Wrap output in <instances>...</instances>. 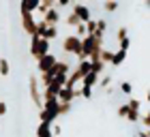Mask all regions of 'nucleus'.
<instances>
[{
    "instance_id": "obj_1",
    "label": "nucleus",
    "mask_w": 150,
    "mask_h": 137,
    "mask_svg": "<svg viewBox=\"0 0 150 137\" xmlns=\"http://www.w3.org/2000/svg\"><path fill=\"white\" fill-rule=\"evenodd\" d=\"M39 116H41V122H47V124H54L60 116H58V99L56 97H47L43 99V105L39 109Z\"/></svg>"
},
{
    "instance_id": "obj_2",
    "label": "nucleus",
    "mask_w": 150,
    "mask_h": 137,
    "mask_svg": "<svg viewBox=\"0 0 150 137\" xmlns=\"http://www.w3.org/2000/svg\"><path fill=\"white\" fill-rule=\"evenodd\" d=\"M30 37H32V41H30V54H32L35 60L50 52V41H47V39L39 37V34H30Z\"/></svg>"
},
{
    "instance_id": "obj_3",
    "label": "nucleus",
    "mask_w": 150,
    "mask_h": 137,
    "mask_svg": "<svg viewBox=\"0 0 150 137\" xmlns=\"http://www.w3.org/2000/svg\"><path fill=\"white\" fill-rule=\"evenodd\" d=\"M28 88H30L32 105H37V107L41 109V105H43V99H41V86H39V79L35 77V75H30V79H28Z\"/></svg>"
},
{
    "instance_id": "obj_4",
    "label": "nucleus",
    "mask_w": 150,
    "mask_h": 137,
    "mask_svg": "<svg viewBox=\"0 0 150 137\" xmlns=\"http://www.w3.org/2000/svg\"><path fill=\"white\" fill-rule=\"evenodd\" d=\"M35 13H28V11H22V28L28 32V34H35L37 32V19L32 17Z\"/></svg>"
},
{
    "instance_id": "obj_5",
    "label": "nucleus",
    "mask_w": 150,
    "mask_h": 137,
    "mask_svg": "<svg viewBox=\"0 0 150 137\" xmlns=\"http://www.w3.org/2000/svg\"><path fill=\"white\" fill-rule=\"evenodd\" d=\"M79 43H81V39L77 37V34H69V37L62 41V49H64V52H69V54H77Z\"/></svg>"
},
{
    "instance_id": "obj_6",
    "label": "nucleus",
    "mask_w": 150,
    "mask_h": 137,
    "mask_svg": "<svg viewBox=\"0 0 150 137\" xmlns=\"http://www.w3.org/2000/svg\"><path fill=\"white\" fill-rule=\"evenodd\" d=\"M54 62H56V56H54L52 52H47V54H43L41 58H37V66H39L41 73H43V71H50V68L54 66Z\"/></svg>"
},
{
    "instance_id": "obj_7",
    "label": "nucleus",
    "mask_w": 150,
    "mask_h": 137,
    "mask_svg": "<svg viewBox=\"0 0 150 137\" xmlns=\"http://www.w3.org/2000/svg\"><path fill=\"white\" fill-rule=\"evenodd\" d=\"M56 99H58V103H73V99H75V88H71V86H62V88L58 90Z\"/></svg>"
},
{
    "instance_id": "obj_8",
    "label": "nucleus",
    "mask_w": 150,
    "mask_h": 137,
    "mask_svg": "<svg viewBox=\"0 0 150 137\" xmlns=\"http://www.w3.org/2000/svg\"><path fill=\"white\" fill-rule=\"evenodd\" d=\"M73 13L77 15L79 22H88V19L92 17V15H90V9H88L84 2H75V4H73Z\"/></svg>"
},
{
    "instance_id": "obj_9",
    "label": "nucleus",
    "mask_w": 150,
    "mask_h": 137,
    "mask_svg": "<svg viewBox=\"0 0 150 137\" xmlns=\"http://www.w3.org/2000/svg\"><path fill=\"white\" fill-rule=\"evenodd\" d=\"M41 19H43L45 24L56 26V24L60 22V13H58V9H56V6H52V9H47V11L43 13V17H41Z\"/></svg>"
},
{
    "instance_id": "obj_10",
    "label": "nucleus",
    "mask_w": 150,
    "mask_h": 137,
    "mask_svg": "<svg viewBox=\"0 0 150 137\" xmlns=\"http://www.w3.org/2000/svg\"><path fill=\"white\" fill-rule=\"evenodd\" d=\"M116 37H118V43H120V49H129L131 47V39H129V30L122 26V28H118V32H116Z\"/></svg>"
},
{
    "instance_id": "obj_11",
    "label": "nucleus",
    "mask_w": 150,
    "mask_h": 137,
    "mask_svg": "<svg viewBox=\"0 0 150 137\" xmlns=\"http://www.w3.org/2000/svg\"><path fill=\"white\" fill-rule=\"evenodd\" d=\"M127 52H129V49H118V52H114L110 64H112V66H120L122 62H125V58H127Z\"/></svg>"
},
{
    "instance_id": "obj_12",
    "label": "nucleus",
    "mask_w": 150,
    "mask_h": 137,
    "mask_svg": "<svg viewBox=\"0 0 150 137\" xmlns=\"http://www.w3.org/2000/svg\"><path fill=\"white\" fill-rule=\"evenodd\" d=\"M50 135H52V124H47V122H39L37 137H50Z\"/></svg>"
},
{
    "instance_id": "obj_13",
    "label": "nucleus",
    "mask_w": 150,
    "mask_h": 137,
    "mask_svg": "<svg viewBox=\"0 0 150 137\" xmlns=\"http://www.w3.org/2000/svg\"><path fill=\"white\" fill-rule=\"evenodd\" d=\"M39 6V0H22V11H28V13H35Z\"/></svg>"
},
{
    "instance_id": "obj_14",
    "label": "nucleus",
    "mask_w": 150,
    "mask_h": 137,
    "mask_svg": "<svg viewBox=\"0 0 150 137\" xmlns=\"http://www.w3.org/2000/svg\"><path fill=\"white\" fill-rule=\"evenodd\" d=\"M90 71L97 73V75H101V73L105 71V64L101 62V60H92V62H90Z\"/></svg>"
},
{
    "instance_id": "obj_15",
    "label": "nucleus",
    "mask_w": 150,
    "mask_h": 137,
    "mask_svg": "<svg viewBox=\"0 0 150 137\" xmlns=\"http://www.w3.org/2000/svg\"><path fill=\"white\" fill-rule=\"evenodd\" d=\"M103 9H105L107 13L118 11V0H105V2H103Z\"/></svg>"
},
{
    "instance_id": "obj_16",
    "label": "nucleus",
    "mask_w": 150,
    "mask_h": 137,
    "mask_svg": "<svg viewBox=\"0 0 150 137\" xmlns=\"http://www.w3.org/2000/svg\"><path fill=\"white\" fill-rule=\"evenodd\" d=\"M64 22H67V26H71V28H75V26H77V24H81V22H79V19H77V15H75V13H73V11H71V13H69V15H67V17H64Z\"/></svg>"
},
{
    "instance_id": "obj_17",
    "label": "nucleus",
    "mask_w": 150,
    "mask_h": 137,
    "mask_svg": "<svg viewBox=\"0 0 150 137\" xmlns=\"http://www.w3.org/2000/svg\"><path fill=\"white\" fill-rule=\"evenodd\" d=\"M84 28H86V34H94V28H97V19H88V22H84Z\"/></svg>"
},
{
    "instance_id": "obj_18",
    "label": "nucleus",
    "mask_w": 150,
    "mask_h": 137,
    "mask_svg": "<svg viewBox=\"0 0 150 137\" xmlns=\"http://www.w3.org/2000/svg\"><path fill=\"white\" fill-rule=\"evenodd\" d=\"M9 71H11L9 60H6V58H0V75H9Z\"/></svg>"
},
{
    "instance_id": "obj_19",
    "label": "nucleus",
    "mask_w": 150,
    "mask_h": 137,
    "mask_svg": "<svg viewBox=\"0 0 150 137\" xmlns=\"http://www.w3.org/2000/svg\"><path fill=\"white\" fill-rule=\"evenodd\" d=\"M71 112V103H58V116H64Z\"/></svg>"
},
{
    "instance_id": "obj_20",
    "label": "nucleus",
    "mask_w": 150,
    "mask_h": 137,
    "mask_svg": "<svg viewBox=\"0 0 150 137\" xmlns=\"http://www.w3.org/2000/svg\"><path fill=\"white\" fill-rule=\"evenodd\" d=\"M120 92L131 94V92H133V84H131V81H122V84H120Z\"/></svg>"
},
{
    "instance_id": "obj_21",
    "label": "nucleus",
    "mask_w": 150,
    "mask_h": 137,
    "mask_svg": "<svg viewBox=\"0 0 150 137\" xmlns=\"http://www.w3.org/2000/svg\"><path fill=\"white\" fill-rule=\"evenodd\" d=\"M127 105H129V109H133V112H139V109H142V101H137V99H131V101L127 103Z\"/></svg>"
},
{
    "instance_id": "obj_22",
    "label": "nucleus",
    "mask_w": 150,
    "mask_h": 137,
    "mask_svg": "<svg viewBox=\"0 0 150 137\" xmlns=\"http://www.w3.org/2000/svg\"><path fill=\"white\" fill-rule=\"evenodd\" d=\"M125 118H127L129 122H137V120H139V112H133V109H129Z\"/></svg>"
},
{
    "instance_id": "obj_23",
    "label": "nucleus",
    "mask_w": 150,
    "mask_h": 137,
    "mask_svg": "<svg viewBox=\"0 0 150 137\" xmlns=\"http://www.w3.org/2000/svg\"><path fill=\"white\" fill-rule=\"evenodd\" d=\"M99 81H101V88H107V90H110V84H112L110 75H105V77H101V75H99Z\"/></svg>"
},
{
    "instance_id": "obj_24",
    "label": "nucleus",
    "mask_w": 150,
    "mask_h": 137,
    "mask_svg": "<svg viewBox=\"0 0 150 137\" xmlns=\"http://www.w3.org/2000/svg\"><path fill=\"white\" fill-rule=\"evenodd\" d=\"M75 34H77V37L81 39V37H86V28H84V22H81V24H77V26H75Z\"/></svg>"
},
{
    "instance_id": "obj_25",
    "label": "nucleus",
    "mask_w": 150,
    "mask_h": 137,
    "mask_svg": "<svg viewBox=\"0 0 150 137\" xmlns=\"http://www.w3.org/2000/svg\"><path fill=\"white\" fill-rule=\"evenodd\" d=\"M137 122H142V126H144V129H148V126H150V116H148V114L139 116V120H137Z\"/></svg>"
},
{
    "instance_id": "obj_26",
    "label": "nucleus",
    "mask_w": 150,
    "mask_h": 137,
    "mask_svg": "<svg viewBox=\"0 0 150 137\" xmlns=\"http://www.w3.org/2000/svg\"><path fill=\"white\" fill-rule=\"evenodd\" d=\"M127 112H129V105H127V103H125V105H120V107H118V116H122V118L127 116Z\"/></svg>"
},
{
    "instance_id": "obj_27",
    "label": "nucleus",
    "mask_w": 150,
    "mask_h": 137,
    "mask_svg": "<svg viewBox=\"0 0 150 137\" xmlns=\"http://www.w3.org/2000/svg\"><path fill=\"white\" fill-rule=\"evenodd\" d=\"M6 112H9L6 103H4V101H0V116H6Z\"/></svg>"
},
{
    "instance_id": "obj_28",
    "label": "nucleus",
    "mask_w": 150,
    "mask_h": 137,
    "mask_svg": "<svg viewBox=\"0 0 150 137\" xmlns=\"http://www.w3.org/2000/svg\"><path fill=\"white\" fill-rule=\"evenodd\" d=\"M71 2H73V0H56V4H58V6H69Z\"/></svg>"
},
{
    "instance_id": "obj_29",
    "label": "nucleus",
    "mask_w": 150,
    "mask_h": 137,
    "mask_svg": "<svg viewBox=\"0 0 150 137\" xmlns=\"http://www.w3.org/2000/svg\"><path fill=\"white\" fill-rule=\"evenodd\" d=\"M135 137H150V135H148V129H144V131H139V133L135 135Z\"/></svg>"
},
{
    "instance_id": "obj_30",
    "label": "nucleus",
    "mask_w": 150,
    "mask_h": 137,
    "mask_svg": "<svg viewBox=\"0 0 150 137\" xmlns=\"http://www.w3.org/2000/svg\"><path fill=\"white\" fill-rule=\"evenodd\" d=\"M50 137H54V135H50Z\"/></svg>"
}]
</instances>
